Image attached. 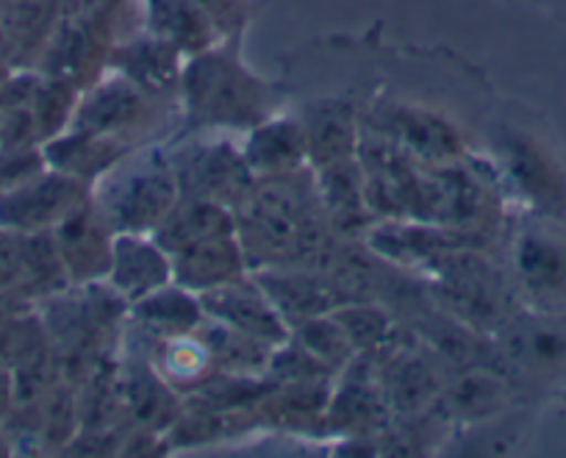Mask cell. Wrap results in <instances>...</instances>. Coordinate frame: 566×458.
<instances>
[{
    "mask_svg": "<svg viewBox=\"0 0 566 458\" xmlns=\"http://www.w3.org/2000/svg\"><path fill=\"white\" fill-rule=\"evenodd\" d=\"M505 400H509L505 381L489 373V369L467 373L448 395L450 408L455 414H461V417H483V414H492L497 408H503Z\"/></svg>",
    "mask_w": 566,
    "mask_h": 458,
    "instance_id": "obj_3",
    "label": "cell"
},
{
    "mask_svg": "<svg viewBox=\"0 0 566 458\" xmlns=\"http://www.w3.org/2000/svg\"><path fill=\"white\" fill-rule=\"evenodd\" d=\"M402 136H406L408 145L417 147L424 156H450L455 150V139L450 134L448 125H442L433 117H411L402 119Z\"/></svg>",
    "mask_w": 566,
    "mask_h": 458,
    "instance_id": "obj_6",
    "label": "cell"
},
{
    "mask_svg": "<svg viewBox=\"0 0 566 458\" xmlns=\"http://www.w3.org/2000/svg\"><path fill=\"white\" fill-rule=\"evenodd\" d=\"M516 267L536 298L566 300V248L544 233H527L516 250Z\"/></svg>",
    "mask_w": 566,
    "mask_h": 458,
    "instance_id": "obj_1",
    "label": "cell"
},
{
    "mask_svg": "<svg viewBox=\"0 0 566 458\" xmlns=\"http://www.w3.org/2000/svg\"><path fill=\"white\" fill-rule=\"evenodd\" d=\"M505 345H509V356L522 367H553L566 356V336L544 325L511 331Z\"/></svg>",
    "mask_w": 566,
    "mask_h": 458,
    "instance_id": "obj_4",
    "label": "cell"
},
{
    "mask_svg": "<svg viewBox=\"0 0 566 458\" xmlns=\"http://www.w3.org/2000/svg\"><path fill=\"white\" fill-rule=\"evenodd\" d=\"M433 392V375L422 362H402L395 378V397L402 408H413Z\"/></svg>",
    "mask_w": 566,
    "mask_h": 458,
    "instance_id": "obj_7",
    "label": "cell"
},
{
    "mask_svg": "<svg viewBox=\"0 0 566 458\" xmlns=\"http://www.w3.org/2000/svg\"><path fill=\"white\" fill-rule=\"evenodd\" d=\"M214 305V312L220 318L231 320L237 329L253 331V334L261 336H275L277 325L272 320V314L266 312L264 303L253 298V294H239V292H222L217 294V300H211Z\"/></svg>",
    "mask_w": 566,
    "mask_h": 458,
    "instance_id": "obj_5",
    "label": "cell"
},
{
    "mask_svg": "<svg viewBox=\"0 0 566 458\" xmlns=\"http://www.w3.org/2000/svg\"><path fill=\"white\" fill-rule=\"evenodd\" d=\"M281 300L290 312L312 314L319 305H325V289L314 281H286Z\"/></svg>",
    "mask_w": 566,
    "mask_h": 458,
    "instance_id": "obj_8",
    "label": "cell"
},
{
    "mask_svg": "<svg viewBox=\"0 0 566 458\" xmlns=\"http://www.w3.org/2000/svg\"><path fill=\"white\" fill-rule=\"evenodd\" d=\"M511 170H514L522 189H525L536 204L549 206V209L564 204L566 187L558 167H555L553 162L544 156L542 147L533 145L531 139L511 142Z\"/></svg>",
    "mask_w": 566,
    "mask_h": 458,
    "instance_id": "obj_2",
    "label": "cell"
}]
</instances>
